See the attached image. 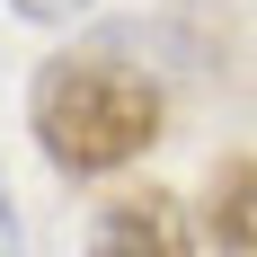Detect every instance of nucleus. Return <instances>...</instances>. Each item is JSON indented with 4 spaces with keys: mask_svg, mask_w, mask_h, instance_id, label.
<instances>
[{
    "mask_svg": "<svg viewBox=\"0 0 257 257\" xmlns=\"http://www.w3.org/2000/svg\"><path fill=\"white\" fill-rule=\"evenodd\" d=\"M9 9H18V18H36V27H71L89 0H9Z\"/></svg>",
    "mask_w": 257,
    "mask_h": 257,
    "instance_id": "nucleus-4",
    "label": "nucleus"
},
{
    "mask_svg": "<svg viewBox=\"0 0 257 257\" xmlns=\"http://www.w3.org/2000/svg\"><path fill=\"white\" fill-rule=\"evenodd\" d=\"M89 257H195V222L169 186H142L89 222Z\"/></svg>",
    "mask_w": 257,
    "mask_h": 257,
    "instance_id": "nucleus-2",
    "label": "nucleus"
},
{
    "mask_svg": "<svg viewBox=\"0 0 257 257\" xmlns=\"http://www.w3.org/2000/svg\"><path fill=\"white\" fill-rule=\"evenodd\" d=\"M213 257H257V160H231L222 178H213Z\"/></svg>",
    "mask_w": 257,
    "mask_h": 257,
    "instance_id": "nucleus-3",
    "label": "nucleus"
},
{
    "mask_svg": "<svg viewBox=\"0 0 257 257\" xmlns=\"http://www.w3.org/2000/svg\"><path fill=\"white\" fill-rule=\"evenodd\" d=\"M27 115H36V142H45V160L62 169V178H106V169H124V160L151 151L160 133V80L133 71L124 53H53L45 71H36V98H27Z\"/></svg>",
    "mask_w": 257,
    "mask_h": 257,
    "instance_id": "nucleus-1",
    "label": "nucleus"
},
{
    "mask_svg": "<svg viewBox=\"0 0 257 257\" xmlns=\"http://www.w3.org/2000/svg\"><path fill=\"white\" fill-rule=\"evenodd\" d=\"M0 257H18V204H9V186H0Z\"/></svg>",
    "mask_w": 257,
    "mask_h": 257,
    "instance_id": "nucleus-5",
    "label": "nucleus"
}]
</instances>
